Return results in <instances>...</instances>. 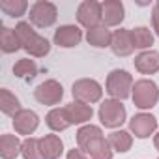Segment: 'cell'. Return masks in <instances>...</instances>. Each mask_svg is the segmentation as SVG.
<instances>
[{"mask_svg":"<svg viewBox=\"0 0 159 159\" xmlns=\"http://www.w3.org/2000/svg\"><path fill=\"white\" fill-rule=\"evenodd\" d=\"M15 32L19 36V41H21V47L34 58H43L51 52V43L47 38L39 36L32 23L30 21H21L15 25Z\"/></svg>","mask_w":159,"mask_h":159,"instance_id":"6da1fadb","label":"cell"},{"mask_svg":"<svg viewBox=\"0 0 159 159\" xmlns=\"http://www.w3.org/2000/svg\"><path fill=\"white\" fill-rule=\"evenodd\" d=\"M133 77L129 71L125 69H112L109 75H107V81H105V92L112 98V99H118V101H124L127 98H131V92H133Z\"/></svg>","mask_w":159,"mask_h":159,"instance_id":"7a4b0ae2","label":"cell"},{"mask_svg":"<svg viewBox=\"0 0 159 159\" xmlns=\"http://www.w3.org/2000/svg\"><path fill=\"white\" fill-rule=\"evenodd\" d=\"M131 99H133V105L137 109L150 111L159 101V88L152 79H139V81H135V84H133Z\"/></svg>","mask_w":159,"mask_h":159,"instance_id":"3957f363","label":"cell"},{"mask_svg":"<svg viewBox=\"0 0 159 159\" xmlns=\"http://www.w3.org/2000/svg\"><path fill=\"white\" fill-rule=\"evenodd\" d=\"M98 116H99L101 125H105L107 129H114L116 131L127 120V111H125L122 101L109 98V99L101 101V105L98 109Z\"/></svg>","mask_w":159,"mask_h":159,"instance_id":"277c9868","label":"cell"},{"mask_svg":"<svg viewBox=\"0 0 159 159\" xmlns=\"http://www.w3.org/2000/svg\"><path fill=\"white\" fill-rule=\"evenodd\" d=\"M71 96L73 101H81L86 105L99 103L103 98V86L96 81V79H79L71 86Z\"/></svg>","mask_w":159,"mask_h":159,"instance_id":"5b68a950","label":"cell"},{"mask_svg":"<svg viewBox=\"0 0 159 159\" xmlns=\"http://www.w3.org/2000/svg\"><path fill=\"white\" fill-rule=\"evenodd\" d=\"M30 23L36 28H49L56 23L58 19V8L56 4L49 2V0H38L30 6Z\"/></svg>","mask_w":159,"mask_h":159,"instance_id":"8992f818","label":"cell"},{"mask_svg":"<svg viewBox=\"0 0 159 159\" xmlns=\"http://www.w3.org/2000/svg\"><path fill=\"white\" fill-rule=\"evenodd\" d=\"M34 98L38 103L41 105H47V107H52L58 105L64 98V86L56 81V79H47V81L39 83L34 90Z\"/></svg>","mask_w":159,"mask_h":159,"instance_id":"52a82bcc","label":"cell"},{"mask_svg":"<svg viewBox=\"0 0 159 159\" xmlns=\"http://www.w3.org/2000/svg\"><path fill=\"white\" fill-rule=\"evenodd\" d=\"M77 21L86 30L103 25L101 2H98V0H84V2H81L77 8Z\"/></svg>","mask_w":159,"mask_h":159,"instance_id":"ba28073f","label":"cell"},{"mask_svg":"<svg viewBox=\"0 0 159 159\" xmlns=\"http://www.w3.org/2000/svg\"><path fill=\"white\" fill-rule=\"evenodd\" d=\"M157 131V118L150 112H139L129 120V133L137 139H148Z\"/></svg>","mask_w":159,"mask_h":159,"instance_id":"9c48e42d","label":"cell"},{"mask_svg":"<svg viewBox=\"0 0 159 159\" xmlns=\"http://www.w3.org/2000/svg\"><path fill=\"white\" fill-rule=\"evenodd\" d=\"M52 41L62 49H73L83 41V30L77 25H62L54 30Z\"/></svg>","mask_w":159,"mask_h":159,"instance_id":"30bf717a","label":"cell"},{"mask_svg":"<svg viewBox=\"0 0 159 159\" xmlns=\"http://www.w3.org/2000/svg\"><path fill=\"white\" fill-rule=\"evenodd\" d=\"M11 120H13L11 124H13L15 133H17V135H23V137L34 135L36 129H38V125H39V116H38L34 111H30V109L19 111Z\"/></svg>","mask_w":159,"mask_h":159,"instance_id":"8fae6325","label":"cell"},{"mask_svg":"<svg viewBox=\"0 0 159 159\" xmlns=\"http://www.w3.org/2000/svg\"><path fill=\"white\" fill-rule=\"evenodd\" d=\"M111 51H112L118 58L131 56V54L135 52V43H133L131 30H127V28H118V30H114V32H112Z\"/></svg>","mask_w":159,"mask_h":159,"instance_id":"7c38bea8","label":"cell"},{"mask_svg":"<svg viewBox=\"0 0 159 159\" xmlns=\"http://www.w3.org/2000/svg\"><path fill=\"white\" fill-rule=\"evenodd\" d=\"M101 13H103V25L107 28L120 26L125 19V8L120 0H105L101 2Z\"/></svg>","mask_w":159,"mask_h":159,"instance_id":"4fadbf2b","label":"cell"},{"mask_svg":"<svg viewBox=\"0 0 159 159\" xmlns=\"http://www.w3.org/2000/svg\"><path fill=\"white\" fill-rule=\"evenodd\" d=\"M135 69L142 75H155L159 71V51H142L133 60Z\"/></svg>","mask_w":159,"mask_h":159,"instance_id":"5bb4252c","label":"cell"},{"mask_svg":"<svg viewBox=\"0 0 159 159\" xmlns=\"http://www.w3.org/2000/svg\"><path fill=\"white\" fill-rule=\"evenodd\" d=\"M66 111H67V116L71 120V125H86L94 116L92 105H86L81 101H73V103L66 105Z\"/></svg>","mask_w":159,"mask_h":159,"instance_id":"9a60e30c","label":"cell"},{"mask_svg":"<svg viewBox=\"0 0 159 159\" xmlns=\"http://www.w3.org/2000/svg\"><path fill=\"white\" fill-rule=\"evenodd\" d=\"M39 148H41L43 159H60V155L64 153V142L54 133H49V135L41 137L39 139Z\"/></svg>","mask_w":159,"mask_h":159,"instance_id":"2e32d148","label":"cell"},{"mask_svg":"<svg viewBox=\"0 0 159 159\" xmlns=\"http://www.w3.org/2000/svg\"><path fill=\"white\" fill-rule=\"evenodd\" d=\"M45 124H47L49 129L54 131V133H62V131H66L67 127H71V120H69V116H67L66 107H54V109H51V111L47 112V116H45Z\"/></svg>","mask_w":159,"mask_h":159,"instance_id":"e0dca14e","label":"cell"},{"mask_svg":"<svg viewBox=\"0 0 159 159\" xmlns=\"http://www.w3.org/2000/svg\"><path fill=\"white\" fill-rule=\"evenodd\" d=\"M83 150L88 153L90 159H112L114 157V150L109 144V139H105V137H98Z\"/></svg>","mask_w":159,"mask_h":159,"instance_id":"ac0fdd59","label":"cell"},{"mask_svg":"<svg viewBox=\"0 0 159 159\" xmlns=\"http://www.w3.org/2000/svg\"><path fill=\"white\" fill-rule=\"evenodd\" d=\"M86 41H88V45H92L96 49L111 47V43H112V32L105 25H99L96 28L86 30Z\"/></svg>","mask_w":159,"mask_h":159,"instance_id":"d6986e66","label":"cell"},{"mask_svg":"<svg viewBox=\"0 0 159 159\" xmlns=\"http://www.w3.org/2000/svg\"><path fill=\"white\" fill-rule=\"evenodd\" d=\"M23 140H19L17 135L4 133L0 137V157L2 159H17L21 155Z\"/></svg>","mask_w":159,"mask_h":159,"instance_id":"ffe728a7","label":"cell"},{"mask_svg":"<svg viewBox=\"0 0 159 159\" xmlns=\"http://www.w3.org/2000/svg\"><path fill=\"white\" fill-rule=\"evenodd\" d=\"M107 139H109V144L112 146V150L118 152V153H125L133 146V135L129 131H125V129H116Z\"/></svg>","mask_w":159,"mask_h":159,"instance_id":"44dd1931","label":"cell"},{"mask_svg":"<svg viewBox=\"0 0 159 159\" xmlns=\"http://www.w3.org/2000/svg\"><path fill=\"white\" fill-rule=\"evenodd\" d=\"M0 49H2V52H6V54L17 52L19 49H23L15 28L2 26V30H0Z\"/></svg>","mask_w":159,"mask_h":159,"instance_id":"7402d4cb","label":"cell"},{"mask_svg":"<svg viewBox=\"0 0 159 159\" xmlns=\"http://www.w3.org/2000/svg\"><path fill=\"white\" fill-rule=\"evenodd\" d=\"M0 111H2L6 116H11V118H13L19 111H23L19 98H17L15 94H11L8 88H2V90H0Z\"/></svg>","mask_w":159,"mask_h":159,"instance_id":"603a6c76","label":"cell"},{"mask_svg":"<svg viewBox=\"0 0 159 159\" xmlns=\"http://www.w3.org/2000/svg\"><path fill=\"white\" fill-rule=\"evenodd\" d=\"M98 137H103V129L99 125H94V124H86V125H81L77 131V148H86L92 140H96Z\"/></svg>","mask_w":159,"mask_h":159,"instance_id":"cb8c5ba5","label":"cell"},{"mask_svg":"<svg viewBox=\"0 0 159 159\" xmlns=\"http://www.w3.org/2000/svg\"><path fill=\"white\" fill-rule=\"evenodd\" d=\"M131 36H133V43L135 49L142 51H150V47L153 45V32L148 26H135L131 28Z\"/></svg>","mask_w":159,"mask_h":159,"instance_id":"d4e9b609","label":"cell"},{"mask_svg":"<svg viewBox=\"0 0 159 159\" xmlns=\"http://www.w3.org/2000/svg\"><path fill=\"white\" fill-rule=\"evenodd\" d=\"M13 75L17 79H23V81H32L38 75V64L30 58H21L13 66Z\"/></svg>","mask_w":159,"mask_h":159,"instance_id":"484cf974","label":"cell"},{"mask_svg":"<svg viewBox=\"0 0 159 159\" xmlns=\"http://www.w3.org/2000/svg\"><path fill=\"white\" fill-rule=\"evenodd\" d=\"M0 10L13 19H19L26 13L28 2L26 0H0Z\"/></svg>","mask_w":159,"mask_h":159,"instance_id":"4316f807","label":"cell"},{"mask_svg":"<svg viewBox=\"0 0 159 159\" xmlns=\"http://www.w3.org/2000/svg\"><path fill=\"white\" fill-rule=\"evenodd\" d=\"M21 155H23V159H43L41 148H39V139L26 137L21 146Z\"/></svg>","mask_w":159,"mask_h":159,"instance_id":"83f0119b","label":"cell"},{"mask_svg":"<svg viewBox=\"0 0 159 159\" xmlns=\"http://www.w3.org/2000/svg\"><path fill=\"white\" fill-rule=\"evenodd\" d=\"M66 159H90V157H88V153H86L84 150H81V148H73V150L67 152Z\"/></svg>","mask_w":159,"mask_h":159,"instance_id":"f1b7e54d","label":"cell"},{"mask_svg":"<svg viewBox=\"0 0 159 159\" xmlns=\"http://www.w3.org/2000/svg\"><path fill=\"white\" fill-rule=\"evenodd\" d=\"M152 26H153V32L159 36V6L157 4L152 10Z\"/></svg>","mask_w":159,"mask_h":159,"instance_id":"f546056e","label":"cell"},{"mask_svg":"<svg viewBox=\"0 0 159 159\" xmlns=\"http://www.w3.org/2000/svg\"><path fill=\"white\" fill-rule=\"evenodd\" d=\"M153 146H155V150L159 152V131L153 135Z\"/></svg>","mask_w":159,"mask_h":159,"instance_id":"4dcf8cb0","label":"cell"},{"mask_svg":"<svg viewBox=\"0 0 159 159\" xmlns=\"http://www.w3.org/2000/svg\"><path fill=\"white\" fill-rule=\"evenodd\" d=\"M157 6H159V0H157Z\"/></svg>","mask_w":159,"mask_h":159,"instance_id":"1f68e13d","label":"cell"},{"mask_svg":"<svg viewBox=\"0 0 159 159\" xmlns=\"http://www.w3.org/2000/svg\"><path fill=\"white\" fill-rule=\"evenodd\" d=\"M157 159H159V157H157Z\"/></svg>","mask_w":159,"mask_h":159,"instance_id":"d6a6232c","label":"cell"}]
</instances>
